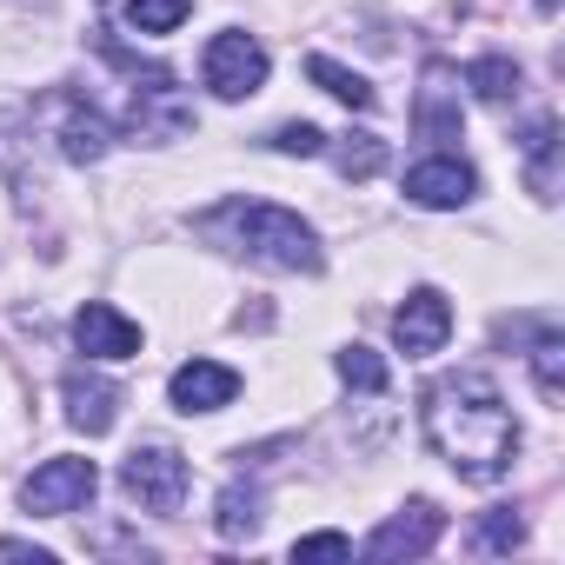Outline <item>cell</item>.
I'll return each instance as SVG.
<instances>
[{
  "instance_id": "cell-9",
  "label": "cell",
  "mask_w": 565,
  "mask_h": 565,
  "mask_svg": "<svg viewBox=\"0 0 565 565\" xmlns=\"http://www.w3.org/2000/svg\"><path fill=\"white\" fill-rule=\"evenodd\" d=\"M413 127H419L426 140H459V134H466V120H459V67H452V61H426Z\"/></svg>"
},
{
  "instance_id": "cell-22",
  "label": "cell",
  "mask_w": 565,
  "mask_h": 565,
  "mask_svg": "<svg viewBox=\"0 0 565 565\" xmlns=\"http://www.w3.org/2000/svg\"><path fill=\"white\" fill-rule=\"evenodd\" d=\"M333 366H340L347 386H360V393H386V360H380L373 347H347Z\"/></svg>"
},
{
  "instance_id": "cell-11",
  "label": "cell",
  "mask_w": 565,
  "mask_h": 565,
  "mask_svg": "<svg viewBox=\"0 0 565 565\" xmlns=\"http://www.w3.org/2000/svg\"><path fill=\"white\" fill-rule=\"evenodd\" d=\"M74 347H81L87 360H134V353H140V327H134L120 307L87 300V307L74 313Z\"/></svg>"
},
{
  "instance_id": "cell-3",
  "label": "cell",
  "mask_w": 565,
  "mask_h": 565,
  "mask_svg": "<svg viewBox=\"0 0 565 565\" xmlns=\"http://www.w3.org/2000/svg\"><path fill=\"white\" fill-rule=\"evenodd\" d=\"M120 486H127V499H134L140 512H180L193 472H186V459H180L173 446H134L127 466H120Z\"/></svg>"
},
{
  "instance_id": "cell-20",
  "label": "cell",
  "mask_w": 565,
  "mask_h": 565,
  "mask_svg": "<svg viewBox=\"0 0 565 565\" xmlns=\"http://www.w3.org/2000/svg\"><path fill=\"white\" fill-rule=\"evenodd\" d=\"M193 14V0H127V28L134 34H173Z\"/></svg>"
},
{
  "instance_id": "cell-17",
  "label": "cell",
  "mask_w": 565,
  "mask_h": 565,
  "mask_svg": "<svg viewBox=\"0 0 565 565\" xmlns=\"http://www.w3.org/2000/svg\"><path fill=\"white\" fill-rule=\"evenodd\" d=\"M307 74H313V81H320V87H327L333 100H347L353 114H366V107H373V81H360L353 67H340V61H327V54H313V61H307Z\"/></svg>"
},
{
  "instance_id": "cell-24",
  "label": "cell",
  "mask_w": 565,
  "mask_h": 565,
  "mask_svg": "<svg viewBox=\"0 0 565 565\" xmlns=\"http://www.w3.org/2000/svg\"><path fill=\"white\" fill-rule=\"evenodd\" d=\"M273 147H279V153H327V134H320L313 120H287V127L273 134Z\"/></svg>"
},
{
  "instance_id": "cell-7",
  "label": "cell",
  "mask_w": 565,
  "mask_h": 565,
  "mask_svg": "<svg viewBox=\"0 0 565 565\" xmlns=\"http://www.w3.org/2000/svg\"><path fill=\"white\" fill-rule=\"evenodd\" d=\"M439 532H446V512L433 505V499H413L406 512H393L373 539H366V558H426L433 545H439Z\"/></svg>"
},
{
  "instance_id": "cell-19",
  "label": "cell",
  "mask_w": 565,
  "mask_h": 565,
  "mask_svg": "<svg viewBox=\"0 0 565 565\" xmlns=\"http://www.w3.org/2000/svg\"><path fill=\"white\" fill-rule=\"evenodd\" d=\"M333 167H340L347 180H373V173L386 167V140H380V134H347V140L333 147Z\"/></svg>"
},
{
  "instance_id": "cell-18",
  "label": "cell",
  "mask_w": 565,
  "mask_h": 565,
  "mask_svg": "<svg viewBox=\"0 0 565 565\" xmlns=\"http://www.w3.org/2000/svg\"><path fill=\"white\" fill-rule=\"evenodd\" d=\"M466 87H472L479 100H512V94H519V67H512L505 54H479V61L466 67Z\"/></svg>"
},
{
  "instance_id": "cell-1",
  "label": "cell",
  "mask_w": 565,
  "mask_h": 565,
  "mask_svg": "<svg viewBox=\"0 0 565 565\" xmlns=\"http://www.w3.org/2000/svg\"><path fill=\"white\" fill-rule=\"evenodd\" d=\"M419 419H426L433 452H439L459 479L492 486V479L512 472L519 426H512L505 393H499L486 373H446V380H433L426 399H419Z\"/></svg>"
},
{
  "instance_id": "cell-14",
  "label": "cell",
  "mask_w": 565,
  "mask_h": 565,
  "mask_svg": "<svg viewBox=\"0 0 565 565\" xmlns=\"http://www.w3.org/2000/svg\"><path fill=\"white\" fill-rule=\"evenodd\" d=\"M107 147H114L107 114L87 107V100H61V153H67L74 167H87V160H107Z\"/></svg>"
},
{
  "instance_id": "cell-25",
  "label": "cell",
  "mask_w": 565,
  "mask_h": 565,
  "mask_svg": "<svg viewBox=\"0 0 565 565\" xmlns=\"http://www.w3.org/2000/svg\"><path fill=\"white\" fill-rule=\"evenodd\" d=\"M294 558H353V539L347 532H307V539H294Z\"/></svg>"
},
{
  "instance_id": "cell-26",
  "label": "cell",
  "mask_w": 565,
  "mask_h": 565,
  "mask_svg": "<svg viewBox=\"0 0 565 565\" xmlns=\"http://www.w3.org/2000/svg\"><path fill=\"white\" fill-rule=\"evenodd\" d=\"M0 558H34V565H54L47 545H28V539H0Z\"/></svg>"
},
{
  "instance_id": "cell-23",
  "label": "cell",
  "mask_w": 565,
  "mask_h": 565,
  "mask_svg": "<svg viewBox=\"0 0 565 565\" xmlns=\"http://www.w3.org/2000/svg\"><path fill=\"white\" fill-rule=\"evenodd\" d=\"M472 539H479V552H519V545H525V519H519L512 505H499V512H486V519H479V532H472Z\"/></svg>"
},
{
  "instance_id": "cell-8",
  "label": "cell",
  "mask_w": 565,
  "mask_h": 565,
  "mask_svg": "<svg viewBox=\"0 0 565 565\" xmlns=\"http://www.w3.org/2000/svg\"><path fill=\"white\" fill-rule=\"evenodd\" d=\"M446 333H452V307H446V294H439V287H413L406 307L393 313V340H399V353H406V360H426V353L446 347Z\"/></svg>"
},
{
  "instance_id": "cell-13",
  "label": "cell",
  "mask_w": 565,
  "mask_h": 565,
  "mask_svg": "<svg viewBox=\"0 0 565 565\" xmlns=\"http://www.w3.org/2000/svg\"><path fill=\"white\" fill-rule=\"evenodd\" d=\"M61 399H67V426H74V433H87V439L114 433V419H120V386H114V380H100V373H67Z\"/></svg>"
},
{
  "instance_id": "cell-10",
  "label": "cell",
  "mask_w": 565,
  "mask_h": 565,
  "mask_svg": "<svg viewBox=\"0 0 565 565\" xmlns=\"http://www.w3.org/2000/svg\"><path fill=\"white\" fill-rule=\"evenodd\" d=\"M472 193H479V173H472L466 160H452V153L406 167V200H413V206H433V213H446V206H466Z\"/></svg>"
},
{
  "instance_id": "cell-16",
  "label": "cell",
  "mask_w": 565,
  "mask_h": 565,
  "mask_svg": "<svg viewBox=\"0 0 565 565\" xmlns=\"http://www.w3.org/2000/svg\"><path fill=\"white\" fill-rule=\"evenodd\" d=\"M525 160H532V193L552 206V200H558V127H552V120H539V127H532Z\"/></svg>"
},
{
  "instance_id": "cell-2",
  "label": "cell",
  "mask_w": 565,
  "mask_h": 565,
  "mask_svg": "<svg viewBox=\"0 0 565 565\" xmlns=\"http://www.w3.org/2000/svg\"><path fill=\"white\" fill-rule=\"evenodd\" d=\"M206 239H220L226 253H246L259 266H279V273H320V233L287 213V206H266V200H226L200 220Z\"/></svg>"
},
{
  "instance_id": "cell-6",
  "label": "cell",
  "mask_w": 565,
  "mask_h": 565,
  "mask_svg": "<svg viewBox=\"0 0 565 565\" xmlns=\"http://www.w3.org/2000/svg\"><path fill=\"white\" fill-rule=\"evenodd\" d=\"M94 492H100L94 459H47V466L21 486V505H28L34 519H61V512H81Z\"/></svg>"
},
{
  "instance_id": "cell-5",
  "label": "cell",
  "mask_w": 565,
  "mask_h": 565,
  "mask_svg": "<svg viewBox=\"0 0 565 565\" xmlns=\"http://www.w3.org/2000/svg\"><path fill=\"white\" fill-rule=\"evenodd\" d=\"M127 120H134V134L140 140H173V134H186L193 127V100L173 87V74H134V87H127Z\"/></svg>"
},
{
  "instance_id": "cell-12",
  "label": "cell",
  "mask_w": 565,
  "mask_h": 565,
  "mask_svg": "<svg viewBox=\"0 0 565 565\" xmlns=\"http://www.w3.org/2000/svg\"><path fill=\"white\" fill-rule=\"evenodd\" d=\"M233 393H239V373L220 366V360H186V366L167 380V399H173L180 413H220V406H233Z\"/></svg>"
},
{
  "instance_id": "cell-15",
  "label": "cell",
  "mask_w": 565,
  "mask_h": 565,
  "mask_svg": "<svg viewBox=\"0 0 565 565\" xmlns=\"http://www.w3.org/2000/svg\"><path fill=\"white\" fill-rule=\"evenodd\" d=\"M259 519H266V512H259V486H239V479H233V486L220 492V512H213L220 539H253Z\"/></svg>"
},
{
  "instance_id": "cell-21",
  "label": "cell",
  "mask_w": 565,
  "mask_h": 565,
  "mask_svg": "<svg viewBox=\"0 0 565 565\" xmlns=\"http://www.w3.org/2000/svg\"><path fill=\"white\" fill-rule=\"evenodd\" d=\"M532 380H539L545 406H558V399H565V347H558V333H545V340L532 347Z\"/></svg>"
},
{
  "instance_id": "cell-4",
  "label": "cell",
  "mask_w": 565,
  "mask_h": 565,
  "mask_svg": "<svg viewBox=\"0 0 565 565\" xmlns=\"http://www.w3.org/2000/svg\"><path fill=\"white\" fill-rule=\"evenodd\" d=\"M200 81H206L220 100H246V94L266 87V47H259L253 34H239V28H226V34L206 41V54H200Z\"/></svg>"
}]
</instances>
